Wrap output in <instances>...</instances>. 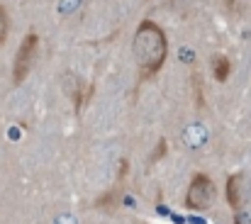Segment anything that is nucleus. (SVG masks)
Masks as SVG:
<instances>
[{
    "instance_id": "obj_1",
    "label": "nucleus",
    "mask_w": 251,
    "mask_h": 224,
    "mask_svg": "<svg viewBox=\"0 0 251 224\" xmlns=\"http://www.w3.org/2000/svg\"><path fill=\"white\" fill-rule=\"evenodd\" d=\"M132 54L139 69V80H149L159 74L166 64L168 56V39L166 32L154 22V20H144L139 22L134 39H132Z\"/></svg>"
},
{
    "instance_id": "obj_2",
    "label": "nucleus",
    "mask_w": 251,
    "mask_h": 224,
    "mask_svg": "<svg viewBox=\"0 0 251 224\" xmlns=\"http://www.w3.org/2000/svg\"><path fill=\"white\" fill-rule=\"evenodd\" d=\"M215 195H217V190H215L212 178L205 173H195L188 185V193H185V207L193 212H202L212 205Z\"/></svg>"
},
{
    "instance_id": "obj_3",
    "label": "nucleus",
    "mask_w": 251,
    "mask_h": 224,
    "mask_svg": "<svg viewBox=\"0 0 251 224\" xmlns=\"http://www.w3.org/2000/svg\"><path fill=\"white\" fill-rule=\"evenodd\" d=\"M37 47H39V37L37 32H27L17 54H15V61H12V83L20 85L27 74L32 71V64H34V56H37Z\"/></svg>"
},
{
    "instance_id": "obj_4",
    "label": "nucleus",
    "mask_w": 251,
    "mask_h": 224,
    "mask_svg": "<svg viewBox=\"0 0 251 224\" xmlns=\"http://www.w3.org/2000/svg\"><path fill=\"white\" fill-rule=\"evenodd\" d=\"M64 90H66V95L71 98L74 110H76L78 115L85 110V105L93 100V93H95L93 85H83V80L74 74H64Z\"/></svg>"
},
{
    "instance_id": "obj_5",
    "label": "nucleus",
    "mask_w": 251,
    "mask_h": 224,
    "mask_svg": "<svg viewBox=\"0 0 251 224\" xmlns=\"http://www.w3.org/2000/svg\"><path fill=\"white\" fill-rule=\"evenodd\" d=\"M225 195H227V205L232 207V212H239L247 202V188H244V173H232L227 175L225 183Z\"/></svg>"
},
{
    "instance_id": "obj_6",
    "label": "nucleus",
    "mask_w": 251,
    "mask_h": 224,
    "mask_svg": "<svg viewBox=\"0 0 251 224\" xmlns=\"http://www.w3.org/2000/svg\"><path fill=\"white\" fill-rule=\"evenodd\" d=\"M122 185H115V188H110L107 193H102L98 200H95V210H100V212H115L117 207H120V198H122Z\"/></svg>"
},
{
    "instance_id": "obj_7",
    "label": "nucleus",
    "mask_w": 251,
    "mask_h": 224,
    "mask_svg": "<svg viewBox=\"0 0 251 224\" xmlns=\"http://www.w3.org/2000/svg\"><path fill=\"white\" fill-rule=\"evenodd\" d=\"M229 74H232V61H229V56L217 54V56L212 59V75H215V80H217V83H227Z\"/></svg>"
},
{
    "instance_id": "obj_8",
    "label": "nucleus",
    "mask_w": 251,
    "mask_h": 224,
    "mask_svg": "<svg viewBox=\"0 0 251 224\" xmlns=\"http://www.w3.org/2000/svg\"><path fill=\"white\" fill-rule=\"evenodd\" d=\"M7 29H10V17H7V10L0 5V44L7 39Z\"/></svg>"
},
{
    "instance_id": "obj_9",
    "label": "nucleus",
    "mask_w": 251,
    "mask_h": 224,
    "mask_svg": "<svg viewBox=\"0 0 251 224\" xmlns=\"http://www.w3.org/2000/svg\"><path fill=\"white\" fill-rule=\"evenodd\" d=\"M166 151H168L166 139H159V144H156V151L151 153V158H149V163H156L159 158H164V156H166Z\"/></svg>"
},
{
    "instance_id": "obj_10",
    "label": "nucleus",
    "mask_w": 251,
    "mask_h": 224,
    "mask_svg": "<svg viewBox=\"0 0 251 224\" xmlns=\"http://www.w3.org/2000/svg\"><path fill=\"white\" fill-rule=\"evenodd\" d=\"M193 83H195V100H198V107H205V100H202V88H200V78H198V74L193 75Z\"/></svg>"
},
{
    "instance_id": "obj_11",
    "label": "nucleus",
    "mask_w": 251,
    "mask_h": 224,
    "mask_svg": "<svg viewBox=\"0 0 251 224\" xmlns=\"http://www.w3.org/2000/svg\"><path fill=\"white\" fill-rule=\"evenodd\" d=\"M234 224H251L249 215H247L244 210H239V212H234Z\"/></svg>"
}]
</instances>
